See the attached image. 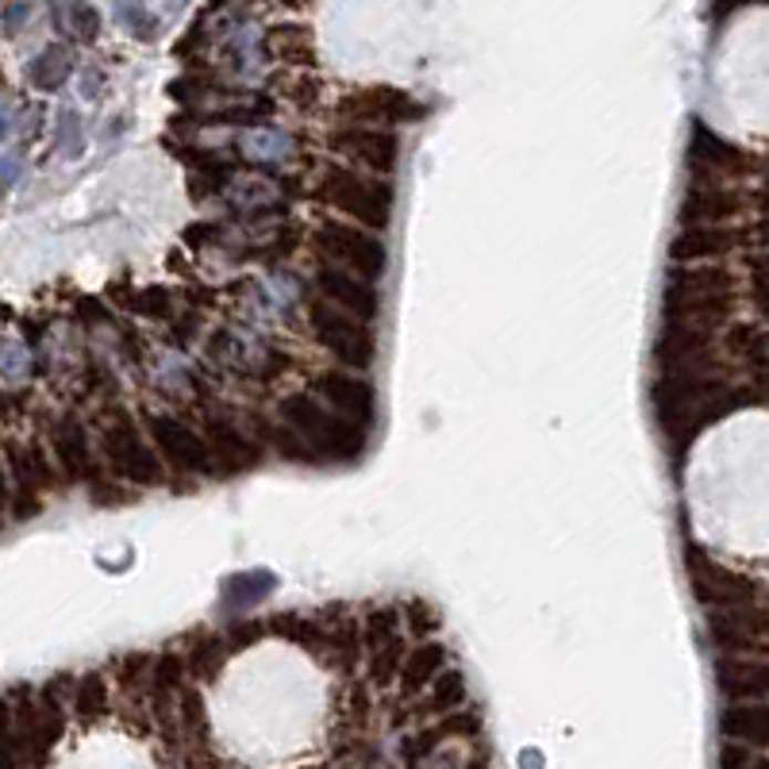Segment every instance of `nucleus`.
Returning a JSON list of instances; mask_svg holds the SVG:
<instances>
[{
	"label": "nucleus",
	"mask_w": 769,
	"mask_h": 769,
	"mask_svg": "<svg viewBox=\"0 0 769 769\" xmlns=\"http://www.w3.org/2000/svg\"><path fill=\"white\" fill-rule=\"evenodd\" d=\"M520 769H542V755H539L536 747L523 750V755H520Z\"/></svg>",
	"instance_id": "nucleus-46"
},
{
	"label": "nucleus",
	"mask_w": 769,
	"mask_h": 769,
	"mask_svg": "<svg viewBox=\"0 0 769 769\" xmlns=\"http://www.w3.org/2000/svg\"><path fill=\"white\" fill-rule=\"evenodd\" d=\"M266 635H270V631H266V620H231L228 631H224L231 651H242L247 643H258V638H266Z\"/></svg>",
	"instance_id": "nucleus-41"
},
{
	"label": "nucleus",
	"mask_w": 769,
	"mask_h": 769,
	"mask_svg": "<svg viewBox=\"0 0 769 769\" xmlns=\"http://www.w3.org/2000/svg\"><path fill=\"white\" fill-rule=\"evenodd\" d=\"M70 704H74V716L81 719V724H96V719L108 716V708H112L108 674H101V669H89V674L74 677Z\"/></svg>",
	"instance_id": "nucleus-27"
},
{
	"label": "nucleus",
	"mask_w": 769,
	"mask_h": 769,
	"mask_svg": "<svg viewBox=\"0 0 769 769\" xmlns=\"http://www.w3.org/2000/svg\"><path fill=\"white\" fill-rule=\"evenodd\" d=\"M731 377L735 374L724 362L700 370H658V377L651 385V412L669 455H685L704 427L731 416L747 401L762 404L758 396H747V388L735 385Z\"/></svg>",
	"instance_id": "nucleus-1"
},
{
	"label": "nucleus",
	"mask_w": 769,
	"mask_h": 769,
	"mask_svg": "<svg viewBox=\"0 0 769 769\" xmlns=\"http://www.w3.org/2000/svg\"><path fill=\"white\" fill-rule=\"evenodd\" d=\"M443 627L439 612H435L432 601H424V596H408V601H401V631L404 638H416V643H424V638H435Z\"/></svg>",
	"instance_id": "nucleus-33"
},
{
	"label": "nucleus",
	"mask_w": 769,
	"mask_h": 769,
	"mask_svg": "<svg viewBox=\"0 0 769 769\" xmlns=\"http://www.w3.org/2000/svg\"><path fill=\"white\" fill-rule=\"evenodd\" d=\"M447 666H450L447 643H439V638H424V643H412L408 651H404L401 669H396V682H393L396 693H401L404 700H416V696L424 693L427 685H432Z\"/></svg>",
	"instance_id": "nucleus-21"
},
{
	"label": "nucleus",
	"mask_w": 769,
	"mask_h": 769,
	"mask_svg": "<svg viewBox=\"0 0 769 769\" xmlns=\"http://www.w3.org/2000/svg\"><path fill=\"white\" fill-rule=\"evenodd\" d=\"M747 242L742 228L735 224H700V228H677L669 242V262L674 266H696V262H724L727 254Z\"/></svg>",
	"instance_id": "nucleus-18"
},
{
	"label": "nucleus",
	"mask_w": 769,
	"mask_h": 769,
	"mask_svg": "<svg viewBox=\"0 0 769 769\" xmlns=\"http://www.w3.org/2000/svg\"><path fill=\"white\" fill-rule=\"evenodd\" d=\"M308 393L323 408H331L335 416H343L346 424L362 427V432H370V424L377 416V388L370 377L354 374V370H323V374L312 377Z\"/></svg>",
	"instance_id": "nucleus-13"
},
{
	"label": "nucleus",
	"mask_w": 769,
	"mask_h": 769,
	"mask_svg": "<svg viewBox=\"0 0 769 769\" xmlns=\"http://www.w3.org/2000/svg\"><path fill=\"white\" fill-rule=\"evenodd\" d=\"M59 147L66 150L70 158H77V154L85 150V139H81V116L74 108L59 112Z\"/></svg>",
	"instance_id": "nucleus-40"
},
{
	"label": "nucleus",
	"mask_w": 769,
	"mask_h": 769,
	"mask_svg": "<svg viewBox=\"0 0 769 769\" xmlns=\"http://www.w3.org/2000/svg\"><path fill=\"white\" fill-rule=\"evenodd\" d=\"M716 685L731 704H758L769 693L766 654H727L716 658Z\"/></svg>",
	"instance_id": "nucleus-20"
},
{
	"label": "nucleus",
	"mask_w": 769,
	"mask_h": 769,
	"mask_svg": "<svg viewBox=\"0 0 769 769\" xmlns=\"http://www.w3.org/2000/svg\"><path fill=\"white\" fill-rule=\"evenodd\" d=\"M335 112H339V119L351 127H385V132H393V127H401V124H416V119L427 116V108L416 96L393 85L358 89V93L343 96Z\"/></svg>",
	"instance_id": "nucleus-10"
},
{
	"label": "nucleus",
	"mask_w": 769,
	"mask_h": 769,
	"mask_svg": "<svg viewBox=\"0 0 769 769\" xmlns=\"http://www.w3.org/2000/svg\"><path fill=\"white\" fill-rule=\"evenodd\" d=\"M96 455L108 477L135 489H154L166 481V466L154 455L143 424L127 408H108V416L96 427Z\"/></svg>",
	"instance_id": "nucleus-4"
},
{
	"label": "nucleus",
	"mask_w": 769,
	"mask_h": 769,
	"mask_svg": "<svg viewBox=\"0 0 769 769\" xmlns=\"http://www.w3.org/2000/svg\"><path fill=\"white\" fill-rule=\"evenodd\" d=\"M54 23L77 43H93L101 35V12L89 0H54Z\"/></svg>",
	"instance_id": "nucleus-29"
},
{
	"label": "nucleus",
	"mask_w": 769,
	"mask_h": 769,
	"mask_svg": "<svg viewBox=\"0 0 769 769\" xmlns=\"http://www.w3.org/2000/svg\"><path fill=\"white\" fill-rule=\"evenodd\" d=\"M116 20L124 23L135 39H143V43H150V39L158 35V20L147 12L143 0H116Z\"/></svg>",
	"instance_id": "nucleus-38"
},
{
	"label": "nucleus",
	"mask_w": 769,
	"mask_h": 769,
	"mask_svg": "<svg viewBox=\"0 0 769 769\" xmlns=\"http://www.w3.org/2000/svg\"><path fill=\"white\" fill-rule=\"evenodd\" d=\"M727 343H731V358L742 366V377H758V382H766V331L762 323H735L731 335H727Z\"/></svg>",
	"instance_id": "nucleus-28"
},
{
	"label": "nucleus",
	"mask_w": 769,
	"mask_h": 769,
	"mask_svg": "<svg viewBox=\"0 0 769 769\" xmlns=\"http://www.w3.org/2000/svg\"><path fill=\"white\" fill-rule=\"evenodd\" d=\"M8 516L31 520L43 512V492L59 485V474L39 447H8Z\"/></svg>",
	"instance_id": "nucleus-12"
},
{
	"label": "nucleus",
	"mask_w": 769,
	"mask_h": 769,
	"mask_svg": "<svg viewBox=\"0 0 769 769\" xmlns=\"http://www.w3.org/2000/svg\"><path fill=\"white\" fill-rule=\"evenodd\" d=\"M308 331H312L315 346H323V351L339 362V370L362 374V370L374 366V358H377L374 328L354 320V315L339 312V308H331L328 301H320V297L308 301Z\"/></svg>",
	"instance_id": "nucleus-7"
},
{
	"label": "nucleus",
	"mask_w": 769,
	"mask_h": 769,
	"mask_svg": "<svg viewBox=\"0 0 769 769\" xmlns=\"http://www.w3.org/2000/svg\"><path fill=\"white\" fill-rule=\"evenodd\" d=\"M166 4H169V12H181V8L189 4V0H166Z\"/></svg>",
	"instance_id": "nucleus-47"
},
{
	"label": "nucleus",
	"mask_w": 769,
	"mask_h": 769,
	"mask_svg": "<svg viewBox=\"0 0 769 769\" xmlns=\"http://www.w3.org/2000/svg\"><path fill=\"white\" fill-rule=\"evenodd\" d=\"M150 658L154 654L147 651H132V654H119L116 662H112V669H116V685L124 693H135L147 685V674H150Z\"/></svg>",
	"instance_id": "nucleus-37"
},
{
	"label": "nucleus",
	"mask_w": 769,
	"mask_h": 769,
	"mask_svg": "<svg viewBox=\"0 0 769 769\" xmlns=\"http://www.w3.org/2000/svg\"><path fill=\"white\" fill-rule=\"evenodd\" d=\"M23 174V158L20 154H0V185H15Z\"/></svg>",
	"instance_id": "nucleus-42"
},
{
	"label": "nucleus",
	"mask_w": 769,
	"mask_h": 769,
	"mask_svg": "<svg viewBox=\"0 0 769 769\" xmlns=\"http://www.w3.org/2000/svg\"><path fill=\"white\" fill-rule=\"evenodd\" d=\"M119 308L132 315H147V320H174V293L166 285H143L139 293H127Z\"/></svg>",
	"instance_id": "nucleus-34"
},
{
	"label": "nucleus",
	"mask_w": 769,
	"mask_h": 769,
	"mask_svg": "<svg viewBox=\"0 0 769 769\" xmlns=\"http://www.w3.org/2000/svg\"><path fill=\"white\" fill-rule=\"evenodd\" d=\"M46 447H51V458L66 485H85L89 489V485H96L104 477L93 432H89V424L77 412H66V416L54 419L51 432H46Z\"/></svg>",
	"instance_id": "nucleus-11"
},
{
	"label": "nucleus",
	"mask_w": 769,
	"mask_h": 769,
	"mask_svg": "<svg viewBox=\"0 0 769 769\" xmlns=\"http://www.w3.org/2000/svg\"><path fill=\"white\" fill-rule=\"evenodd\" d=\"M762 174V158L735 143L719 139L708 124L696 119L693 124V143H689V177L693 185H735L742 177Z\"/></svg>",
	"instance_id": "nucleus-9"
},
{
	"label": "nucleus",
	"mask_w": 769,
	"mask_h": 769,
	"mask_svg": "<svg viewBox=\"0 0 769 769\" xmlns=\"http://www.w3.org/2000/svg\"><path fill=\"white\" fill-rule=\"evenodd\" d=\"M262 46H266V54H273V59H281V62H297V66L315 59L308 28H273Z\"/></svg>",
	"instance_id": "nucleus-32"
},
{
	"label": "nucleus",
	"mask_w": 769,
	"mask_h": 769,
	"mask_svg": "<svg viewBox=\"0 0 769 769\" xmlns=\"http://www.w3.org/2000/svg\"><path fill=\"white\" fill-rule=\"evenodd\" d=\"M685 573H689V585L700 601L704 612L711 609H739V604H758L766 601V585L750 573L727 565L724 558L711 554L704 542H685Z\"/></svg>",
	"instance_id": "nucleus-6"
},
{
	"label": "nucleus",
	"mask_w": 769,
	"mask_h": 769,
	"mask_svg": "<svg viewBox=\"0 0 769 769\" xmlns=\"http://www.w3.org/2000/svg\"><path fill=\"white\" fill-rule=\"evenodd\" d=\"M469 700V682L466 674L455 666H447L439 677H435L432 685H427L424 693L412 700V711H416V719H427V724H435V719L450 716V711L466 708Z\"/></svg>",
	"instance_id": "nucleus-24"
},
{
	"label": "nucleus",
	"mask_w": 769,
	"mask_h": 769,
	"mask_svg": "<svg viewBox=\"0 0 769 769\" xmlns=\"http://www.w3.org/2000/svg\"><path fill=\"white\" fill-rule=\"evenodd\" d=\"M312 285H315V293H320V301L354 315V320L377 323V315H382V289H377L374 281H362V278H354V273L335 270V266H328V262H315Z\"/></svg>",
	"instance_id": "nucleus-16"
},
{
	"label": "nucleus",
	"mask_w": 769,
	"mask_h": 769,
	"mask_svg": "<svg viewBox=\"0 0 769 769\" xmlns=\"http://www.w3.org/2000/svg\"><path fill=\"white\" fill-rule=\"evenodd\" d=\"M205 447H208V458H212V474H224V477H235V474H247L262 461V447L254 443V435H247L231 416H216L208 412L205 416Z\"/></svg>",
	"instance_id": "nucleus-17"
},
{
	"label": "nucleus",
	"mask_w": 769,
	"mask_h": 769,
	"mask_svg": "<svg viewBox=\"0 0 769 769\" xmlns=\"http://www.w3.org/2000/svg\"><path fill=\"white\" fill-rule=\"evenodd\" d=\"M70 74H74V54H70L66 46H59V43L46 46V51L28 66V77H31V85H35L39 93H54V89H62Z\"/></svg>",
	"instance_id": "nucleus-30"
},
{
	"label": "nucleus",
	"mask_w": 769,
	"mask_h": 769,
	"mask_svg": "<svg viewBox=\"0 0 769 769\" xmlns=\"http://www.w3.org/2000/svg\"><path fill=\"white\" fill-rule=\"evenodd\" d=\"M239 154L250 166H285L297 158V139L281 127H247L239 135Z\"/></svg>",
	"instance_id": "nucleus-26"
},
{
	"label": "nucleus",
	"mask_w": 769,
	"mask_h": 769,
	"mask_svg": "<svg viewBox=\"0 0 769 769\" xmlns=\"http://www.w3.org/2000/svg\"><path fill=\"white\" fill-rule=\"evenodd\" d=\"M177 711H181L185 735H193V739L205 742L208 739V711H205V696H200V685L189 682L181 693H177Z\"/></svg>",
	"instance_id": "nucleus-35"
},
{
	"label": "nucleus",
	"mask_w": 769,
	"mask_h": 769,
	"mask_svg": "<svg viewBox=\"0 0 769 769\" xmlns=\"http://www.w3.org/2000/svg\"><path fill=\"white\" fill-rule=\"evenodd\" d=\"M278 419H281V427H289V432L301 439V447L312 455V461H339V466H351V461H358L370 447L362 427L346 424L343 416L323 408L308 388L281 396Z\"/></svg>",
	"instance_id": "nucleus-2"
},
{
	"label": "nucleus",
	"mask_w": 769,
	"mask_h": 769,
	"mask_svg": "<svg viewBox=\"0 0 769 769\" xmlns=\"http://www.w3.org/2000/svg\"><path fill=\"white\" fill-rule=\"evenodd\" d=\"M181 646H185V651H181L185 674H189L193 685H208L212 677H220V669L228 666V658L235 654L231 643L224 638V631H212V627L185 635Z\"/></svg>",
	"instance_id": "nucleus-22"
},
{
	"label": "nucleus",
	"mask_w": 769,
	"mask_h": 769,
	"mask_svg": "<svg viewBox=\"0 0 769 769\" xmlns=\"http://www.w3.org/2000/svg\"><path fill=\"white\" fill-rule=\"evenodd\" d=\"M139 424L147 432L154 455L166 466V474L189 477V481L212 477V458H208L200 427H193L189 419L174 416V412H147Z\"/></svg>",
	"instance_id": "nucleus-8"
},
{
	"label": "nucleus",
	"mask_w": 769,
	"mask_h": 769,
	"mask_svg": "<svg viewBox=\"0 0 769 769\" xmlns=\"http://www.w3.org/2000/svg\"><path fill=\"white\" fill-rule=\"evenodd\" d=\"M8 520V469H4V458H0V523Z\"/></svg>",
	"instance_id": "nucleus-45"
},
{
	"label": "nucleus",
	"mask_w": 769,
	"mask_h": 769,
	"mask_svg": "<svg viewBox=\"0 0 769 769\" xmlns=\"http://www.w3.org/2000/svg\"><path fill=\"white\" fill-rule=\"evenodd\" d=\"M443 739H447V735H443L439 719H435L432 727H419V731L408 735V739H404V747H401L404 766H408V769H419V766L427 762V758H435V750L443 747Z\"/></svg>",
	"instance_id": "nucleus-36"
},
{
	"label": "nucleus",
	"mask_w": 769,
	"mask_h": 769,
	"mask_svg": "<svg viewBox=\"0 0 769 769\" xmlns=\"http://www.w3.org/2000/svg\"><path fill=\"white\" fill-rule=\"evenodd\" d=\"M312 242L315 262H328L335 270H346L362 281H382L388 273V247L382 235L358 228V224H343V220H320L308 235Z\"/></svg>",
	"instance_id": "nucleus-5"
},
{
	"label": "nucleus",
	"mask_w": 769,
	"mask_h": 769,
	"mask_svg": "<svg viewBox=\"0 0 769 769\" xmlns=\"http://www.w3.org/2000/svg\"><path fill=\"white\" fill-rule=\"evenodd\" d=\"M312 197L374 235L388 231V224H393L396 189L388 177L362 174V169L351 166H323V174L315 177Z\"/></svg>",
	"instance_id": "nucleus-3"
},
{
	"label": "nucleus",
	"mask_w": 769,
	"mask_h": 769,
	"mask_svg": "<svg viewBox=\"0 0 769 769\" xmlns=\"http://www.w3.org/2000/svg\"><path fill=\"white\" fill-rule=\"evenodd\" d=\"M224 585H231V589H242V593H224L220 596V609L224 612H247L250 604H258L262 601L266 593H273V573L270 570H250V573H235V578H228Z\"/></svg>",
	"instance_id": "nucleus-31"
},
{
	"label": "nucleus",
	"mask_w": 769,
	"mask_h": 769,
	"mask_svg": "<svg viewBox=\"0 0 769 769\" xmlns=\"http://www.w3.org/2000/svg\"><path fill=\"white\" fill-rule=\"evenodd\" d=\"M31 15V4H12L8 8V15H4V31L8 35H15V31H20V23L28 20Z\"/></svg>",
	"instance_id": "nucleus-43"
},
{
	"label": "nucleus",
	"mask_w": 769,
	"mask_h": 769,
	"mask_svg": "<svg viewBox=\"0 0 769 769\" xmlns=\"http://www.w3.org/2000/svg\"><path fill=\"white\" fill-rule=\"evenodd\" d=\"M708 620V643L716 646V658L727 654H766V601L739 604V609H711Z\"/></svg>",
	"instance_id": "nucleus-14"
},
{
	"label": "nucleus",
	"mask_w": 769,
	"mask_h": 769,
	"mask_svg": "<svg viewBox=\"0 0 769 769\" xmlns=\"http://www.w3.org/2000/svg\"><path fill=\"white\" fill-rule=\"evenodd\" d=\"M328 147L343 162H351V169L358 166L362 174L374 177H388L396 169V162H401V139H396V132H385V127L343 124L339 132L328 135Z\"/></svg>",
	"instance_id": "nucleus-15"
},
{
	"label": "nucleus",
	"mask_w": 769,
	"mask_h": 769,
	"mask_svg": "<svg viewBox=\"0 0 769 769\" xmlns=\"http://www.w3.org/2000/svg\"><path fill=\"white\" fill-rule=\"evenodd\" d=\"M747 212L742 189L735 185H689L677 208V224L682 228H700V224H731Z\"/></svg>",
	"instance_id": "nucleus-19"
},
{
	"label": "nucleus",
	"mask_w": 769,
	"mask_h": 769,
	"mask_svg": "<svg viewBox=\"0 0 769 769\" xmlns=\"http://www.w3.org/2000/svg\"><path fill=\"white\" fill-rule=\"evenodd\" d=\"M12 132H15V112L8 104H0V139H8Z\"/></svg>",
	"instance_id": "nucleus-44"
},
{
	"label": "nucleus",
	"mask_w": 769,
	"mask_h": 769,
	"mask_svg": "<svg viewBox=\"0 0 769 769\" xmlns=\"http://www.w3.org/2000/svg\"><path fill=\"white\" fill-rule=\"evenodd\" d=\"M719 731L727 742H739V747H769V708L766 700L758 704H727L724 716H719Z\"/></svg>",
	"instance_id": "nucleus-25"
},
{
	"label": "nucleus",
	"mask_w": 769,
	"mask_h": 769,
	"mask_svg": "<svg viewBox=\"0 0 769 769\" xmlns=\"http://www.w3.org/2000/svg\"><path fill=\"white\" fill-rule=\"evenodd\" d=\"M719 769H769V762H766V750L724 742V750H719Z\"/></svg>",
	"instance_id": "nucleus-39"
},
{
	"label": "nucleus",
	"mask_w": 769,
	"mask_h": 769,
	"mask_svg": "<svg viewBox=\"0 0 769 769\" xmlns=\"http://www.w3.org/2000/svg\"><path fill=\"white\" fill-rule=\"evenodd\" d=\"M716 293H739L735 273L724 262L674 266L666 273V297H716Z\"/></svg>",
	"instance_id": "nucleus-23"
}]
</instances>
